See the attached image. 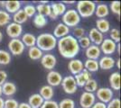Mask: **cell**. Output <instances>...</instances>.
<instances>
[{
    "instance_id": "1",
    "label": "cell",
    "mask_w": 121,
    "mask_h": 108,
    "mask_svg": "<svg viewBox=\"0 0 121 108\" xmlns=\"http://www.w3.org/2000/svg\"><path fill=\"white\" fill-rule=\"evenodd\" d=\"M58 52L61 56L65 59H75V57L79 54L81 48L79 46L78 40L71 34L65 36L57 40Z\"/></svg>"
},
{
    "instance_id": "2",
    "label": "cell",
    "mask_w": 121,
    "mask_h": 108,
    "mask_svg": "<svg viewBox=\"0 0 121 108\" xmlns=\"http://www.w3.org/2000/svg\"><path fill=\"white\" fill-rule=\"evenodd\" d=\"M57 45V39L52 33L44 32L36 37L35 46L38 47L42 52H51L54 50Z\"/></svg>"
},
{
    "instance_id": "3",
    "label": "cell",
    "mask_w": 121,
    "mask_h": 108,
    "mask_svg": "<svg viewBox=\"0 0 121 108\" xmlns=\"http://www.w3.org/2000/svg\"><path fill=\"white\" fill-rule=\"evenodd\" d=\"M96 4L93 1H89V0H83V1H79L76 5V11L80 16L83 18H88L94 15V12L96 9Z\"/></svg>"
},
{
    "instance_id": "4",
    "label": "cell",
    "mask_w": 121,
    "mask_h": 108,
    "mask_svg": "<svg viewBox=\"0 0 121 108\" xmlns=\"http://www.w3.org/2000/svg\"><path fill=\"white\" fill-rule=\"evenodd\" d=\"M62 24H64L69 28L71 27H76L81 22V16L78 14L76 9H69L62 15Z\"/></svg>"
},
{
    "instance_id": "5",
    "label": "cell",
    "mask_w": 121,
    "mask_h": 108,
    "mask_svg": "<svg viewBox=\"0 0 121 108\" xmlns=\"http://www.w3.org/2000/svg\"><path fill=\"white\" fill-rule=\"evenodd\" d=\"M63 91L68 95H73L78 90V86L76 84L75 78L73 76H67L62 77V81L60 83Z\"/></svg>"
},
{
    "instance_id": "6",
    "label": "cell",
    "mask_w": 121,
    "mask_h": 108,
    "mask_svg": "<svg viewBox=\"0 0 121 108\" xmlns=\"http://www.w3.org/2000/svg\"><path fill=\"white\" fill-rule=\"evenodd\" d=\"M7 47L9 50V53L14 56H20L25 50V46L20 39H11Z\"/></svg>"
},
{
    "instance_id": "7",
    "label": "cell",
    "mask_w": 121,
    "mask_h": 108,
    "mask_svg": "<svg viewBox=\"0 0 121 108\" xmlns=\"http://www.w3.org/2000/svg\"><path fill=\"white\" fill-rule=\"evenodd\" d=\"M95 96L99 100V102L107 104L114 98L113 97L114 93H113V90L109 88H99L96 91Z\"/></svg>"
},
{
    "instance_id": "8",
    "label": "cell",
    "mask_w": 121,
    "mask_h": 108,
    "mask_svg": "<svg viewBox=\"0 0 121 108\" xmlns=\"http://www.w3.org/2000/svg\"><path fill=\"white\" fill-rule=\"evenodd\" d=\"M23 26L18 24H15L14 22L10 23L8 25H6L5 32L11 39H19V37L23 34Z\"/></svg>"
},
{
    "instance_id": "9",
    "label": "cell",
    "mask_w": 121,
    "mask_h": 108,
    "mask_svg": "<svg viewBox=\"0 0 121 108\" xmlns=\"http://www.w3.org/2000/svg\"><path fill=\"white\" fill-rule=\"evenodd\" d=\"M99 49H100V52L104 53L106 56H110L116 52L117 43L109 38H106L101 42V44L99 45Z\"/></svg>"
},
{
    "instance_id": "10",
    "label": "cell",
    "mask_w": 121,
    "mask_h": 108,
    "mask_svg": "<svg viewBox=\"0 0 121 108\" xmlns=\"http://www.w3.org/2000/svg\"><path fill=\"white\" fill-rule=\"evenodd\" d=\"M96 103L95 94L89 92H84L81 95L80 97V105L81 108H91V106Z\"/></svg>"
},
{
    "instance_id": "11",
    "label": "cell",
    "mask_w": 121,
    "mask_h": 108,
    "mask_svg": "<svg viewBox=\"0 0 121 108\" xmlns=\"http://www.w3.org/2000/svg\"><path fill=\"white\" fill-rule=\"evenodd\" d=\"M51 5V14L49 17L52 20H55L58 18V16H62L66 12V5L61 3V2H58V3H52Z\"/></svg>"
},
{
    "instance_id": "12",
    "label": "cell",
    "mask_w": 121,
    "mask_h": 108,
    "mask_svg": "<svg viewBox=\"0 0 121 108\" xmlns=\"http://www.w3.org/2000/svg\"><path fill=\"white\" fill-rule=\"evenodd\" d=\"M46 80H47V85L51 86L52 88L58 87L62 81V76L60 72L56 70H50L46 76Z\"/></svg>"
},
{
    "instance_id": "13",
    "label": "cell",
    "mask_w": 121,
    "mask_h": 108,
    "mask_svg": "<svg viewBox=\"0 0 121 108\" xmlns=\"http://www.w3.org/2000/svg\"><path fill=\"white\" fill-rule=\"evenodd\" d=\"M42 66L47 70H53L57 64V59L52 54H43L40 60Z\"/></svg>"
},
{
    "instance_id": "14",
    "label": "cell",
    "mask_w": 121,
    "mask_h": 108,
    "mask_svg": "<svg viewBox=\"0 0 121 108\" xmlns=\"http://www.w3.org/2000/svg\"><path fill=\"white\" fill-rule=\"evenodd\" d=\"M68 69L72 76H75L84 69L83 62L79 59H72L68 63Z\"/></svg>"
},
{
    "instance_id": "15",
    "label": "cell",
    "mask_w": 121,
    "mask_h": 108,
    "mask_svg": "<svg viewBox=\"0 0 121 108\" xmlns=\"http://www.w3.org/2000/svg\"><path fill=\"white\" fill-rule=\"evenodd\" d=\"M99 62V68L103 69V70H109L111 68L115 67V59L112 56H106L104 55L103 57H101L99 59V60H98Z\"/></svg>"
},
{
    "instance_id": "16",
    "label": "cell",
    "mask_w": 121,
    "mask_h": 108,
    "mask_svg": "<svg viewBox=\"0 0 121 108\" xmlns=\"http://www.w3.org/2000/svg\"><path fill=\"white\" fill-rule=\"evenodd\" d=\"M89 39L93 45L99 46L101 42L104 40V34H102L100 32H99L96 28H92L89 32Z\"/></svg>"
},
{
    "instance_id": "17",
    "label": "cell",
    "mask_w": 121,
    "mask_h": 108,
    "mask_svg": "<svg viewBox=\"0 0 121 108\" xmlns=\"http://www.w3.org/2000/svg\"><path fill=\"white\" fill-rule=\"evenodd\" d=\"M75 78L76 84L78 86V88H83L85 86V84L91 78V73L87 71L86 69H83L79 74H77L75 76H73Z\"/></svg>"
},
{
    "instance_id": "18",
    "label": "cell",
    "mask_w": 121,
    "mask_h": 108,
    "mask_svg": "<svg viewBox=\"0 0 121 108\" xmlns=\"http://www.w3.org/2000/svg\"><path fill=\"white\" fill-rule=\"evenodd\" d=\"M70 28L68 26H66L64 24L62 23H59L57 25L55 26L54 30H53V36L55 37L56 39H60L63 38L65 36L70 34Z\"/></svg>"
},
{
    "instance_id": "19",
    "label": "cell",
    "mask_w": 121,
    "mask_h": 108,
    "mask_svg": "<svg viewBox=\"0 0 121 108\" xmlns=\"http://www.w3.org/2000/svg\"><path fill=\"white\" fill-rule=\"evenodd\" d=\"M85 55L87 57V59H89V60H98V59H99L101 56V52L100 49H99V46L91 44L89 48L86 49Z\"/></svg>"
},
{
    "instance_id": "20",
    "label": "cell",
    "mask_w": 121,
    "mask_h": 108,
    "mask_svg": "<svg viewBox=\"0 0 121 108\" xmlns=\"http://www.w3.org/2000/svg\"><path fill=\"white\" fill-rule=\"evenodd\" d=\"M1 87H2V94L5 96H12L17 91L16 85L11 81H6Z\"/></svg>"
},
{
    "instance_id": "21",
    "label": "cell",
    "mask_w": 121,
    "mask_h": 108,
    "mask_svg": "<svg viewBox=\"0 0 121 108\" xmlns=\"http://www.w3.org/2000/svg\"><path fill=\"white\" fill-rule=\"evenodd\" d=\"M108 82L110 86L109 88H111L112 90H116V91L120 90V73L117 71L112 73L108 78Z\"/></svg>"
},
{
    "instance_id": "22",
    "label": "cell",
    "mask_w": 121,
    "mask_h": 108,
    "mask_svg": "<svg viewBox=\"0 0 121 108\" xmlns=\"http://www.w3.org/2000/svg\"><path fill=\"white\" fill-rule=\"evenodd\" d=\"M39 95L43 97L44 101H48V100H52L53 96H54V90L53 88H52L49 85H44L40 88L39 91Z\"/></svg>"
},
{
    "instance_id": "23",
    "label": "cell",
    "mask_w": 121,
    "mask_h": 108,
    "mask_svg": "<svg viewBox=\"0 0 121 108\" xmlns=\"http://www.w3.org/2000/svg\"><path fill=\"white\" fill-rule=\"evenodd\" d=\"M96 28L99 32H100L102 34L108 32L110 30V23L106 18L102 19H98L96 21Z\"/></svg>"
},
{
    "instance_id": "24",
    "label": "cell",
    "mask_w": 121,
    "mask_h": 108,
    "mask_svg": "<svg viewBox=\"0 0 121 108\" xmlns=\"http://www.w3.org/2000/svg\"><path fill=\"white\" fill-rule=\"evenodd\" d=\"M20 40L24 43V45L28 48L35 46L36 44L35 35H34L33 33H30V32H25L24 34H22V38Z\"/></svg>"
},
{
    "instance_id": "25",
    "label": "cell",
    "mask_w": 121,
    "mask_h": 108,
    "mask_svg": "<svg viewBox=\"0 0 121 108\" xmlns=\"http://www.w3.org/2000/svg\"><path fill=\"white\" fill-rule=\"evenodd\" d=\"M43 102H44V100L39 95V93L33 94L32 96H30V97L28 99V104L32 108H41Z\"/></svg>"
},
{
    "instance_id": "26",
    "label": "cell",
    "mask_w": 121,
    "mask_h": 108,
    "mask_svg": "<svg viewBox=\"0 0 121 108\" xmlns=\"http://www.w3.org/2000/svg\"><path fill=\"white\" fill-rule=\"evenodd\" d=\"M109 14V8L106 4H99L96 5V9L94 12V15L99 18V19H102L105 18L106 16H108Z\"/></svg>"
},
{
    "instance_id": "27",
    "label": "cell",
    "mask_w": 121,
    "mask_h": 108,
    "mask_svg": "<svg viewBox=\"0 0 121 108\" xmlns=\"http://www.w3.org/2000/svg\"><path fill=\"white\" fill-rule=\"evenodd\" d=\"M5 8L8 14L14 15L15 13L21 9V2L20 1H5Z\"/></svg>"
},
{
    "instance_id": "28",
    "label": "cell",
    "mask_w": 121,
    "mask_h": 108,
    "mask_svg": "<svg viewBox=\"0 0 121 108\" xmlns=\"http://www.w3.org/2000/svg\"><path fill=\"white\" fill-rule=\"evenodd\" d=\"M12 19L14 21V23L15 24H25L27 22L28 20V17L26 16V15L25 14V12L24 10L21 8L20 10H18L16 13H15L13 16H12Z\"/></svg>"
},
{
    "instance_id": "29",
    "label": "cell",
    "mask_w": 121,
    "mask_h": 108,
    "mask_svg": "<svg viewBox=\"0 0 121 108\" xmlns=\"http://www.w3.org/2000/svg\"><path fill=\"white\" fill-rule=\"evenodd\" d=\"M83 65H84V69H86L87 71H89L90 73L97 72L99 69V62H98V60H89V59H87L85 62L83 63Z\"/></svg>"
},
{
    "instance_id": "30",
    "label": "cell",
    "mask_w": 121,
    "mask_h": 108,
    "mask_svg": "<svg viewBox=\"0 0 121 108\" xmlns=\"http://www.w3.org/2000/svg\"><path fill=\"white\" fill-rule=\"evenodd\" d=\"M43 52H42L38 47H31L28 50V57L32 60H39L43 57Z\"/></svg>"
},
{
    "instance_id": "31",
    "label": "cell",
    "mask_w": 121,
    "mask_h": 108,
    "mask_svg": "<svg viewBox=\"0 0 121 108\" xmlns=\"http://www.w3.org/2000/svg\"><path fill=\"white\" fill-rule=\"evenodd\" d=\"M34 24L36 28H43L44 26L47 24L48 20L45 16L39 15V14H36L35 16H34Z\"/></svg>"
},
{
    "instance_id": "32",
    "label": "cell",
    "mask_w": 121,
    "mask_h": 108,
    "mask_svg": "<svg viewBox=\"0 0 121 108\" xmlns=\"http://www.w3.org/2000/svg\"><path fill=\"white\" fill-rule=\"evenodd\" d=\"M36 13L43 16H49L51 14V5L48 4H39L35 6Z\"/></svg>"
},
{
    "instance_id": "33",
    "label": "cell",
    "mask_w": 121,
    "mask_h": 108,
    "mask_svg": "<svg viewBox=\"0 0 121 108\" xmlns=\"http://www.w3.org/2000/svg\"><path fill=\"white\" fill-rule=\"evenodd\" d=\"M11 60H12V56L9 52L5 50H0V65L6 66L10 64Z\"/></svg>"
},
{
    "instance_id": "34",
    "label": "cell",
    "mask_w": 121,
    "mask_h": 108,
    "mask_svg": "<svg viewBox=\"0 0 121 108\" xmlns=\"http://www.w3.org/2000/svg\"><path fill=\"white\" fill-rule=\"evenodd\" d=\"M12 17L5 10H0V27L8 25L11 23Z\"/></svg>"
},
{
    "instance_id": "35",
    "label": "cell",
    "mask_w": 121,
    "mask_h": 108,
    "mask_svg": "<svg viewBox=\"0 0 121 108\" xmlns=\"http://www.w3.org/2000/svg\"><path fill=\"white\" fill-rule=\"evenodd\" d=\"M83 88L85 89V92L93 93L94 94V92H96L98 90V82H97L96 79L91 78L88 82L86 83L85 86Z\"/></svg>"
},
{
    "instance_id": "36",
    "label": "cell",
    "mask_w": 121,
    "mask_h": 108,
    "mask_svg": "<svg viewBox=\"0 0 121 108\" xmlns=\"http://www.w3.org/2000/svg\"><path fill=\"white\" fill-rule=\"evenodd\" d=\"M59 108H75V102L71 98H64L58 103Z\"/></svg>"
},
{
    "instance_id": "37",
    "label": "cell",
    "mask_w": 121,
    "mask_h": 108,
    "mask_svg": "<svg viewBox=\"0 0 121 108\" xmlns=\"http://www.w3.org/2000/svg\"><path fill=\"white\" fill-rule=\"evenodd\" d=\"M23 10L25 12V14L26 15V16L28 18L30 17H33L36 15V9L35 6L34 5H31V4H28V5H25V7L23 8Z\"/></svg>"
},
{
    "instance_id": "38",
    "label": "cell",
    "mask_w": 121,
    "mask_h": 108,
    "mask_svg": "<svg viewBox=\"0 0 121 108\" xmlns=\"http://www.w3.org/2000/svg\"><path fill=\"white\" fill-rule=\"evenodd\" d=\"M109 36H110L109 39H111L114 42L117 43L120 41V32L118 29H117V28L110 29L109 30Z\"/></svg>"
},
{
    "instance_id": "39",
    "label": "cell",
    "mask_w": 121,
    "mask_h": 108,
    "mask_svg": "<svg viewBox=\"0 0 121 108\" xmlns=\"http://www.w3.org/2000/svg\"><path fill=\"white\" fill-rule=\"evenodd\" d=\"M109 11H112L113 14L117 16H120V2L119 1H112L109 5Z\"/></svg>"
},
{
    "instance_id": "40",
    "label": "cell",
    "mask_w": 121,
    "mask_h": 108,
    "mask_svg": "<svg viewBox=\"0 0 121 108\" xmlns=\"http://www.w3.org/2000/svg\"><path fill=\"white\" fill-rule=\"evenodd\" d=\"M78 43H79L80 48L85 49V50L91 45V42L88 36H83V37H81V39H79L78 40Z\"/></svg>"
},
{
    "instance_id": "41",
    "label": "cell",
    "mask_w": 121,
    "mask_h": 108,
    "mask_svg": "<svg viewBox=\"0 0 121 108\" xmlns=\"http://www.w3.org/2000/svg\"><path fill=\"white\" fill-rule=\"evenodd\" d=\"M19 103L17 100H15L14 98H7L5 100L4 104V108H18Z\"/></svg>"
},
{
    "instance_id": "42",
    "label": "cell",
    "mask_w": 121,
    "mask_h": 108,
    "mask_svg": "<svg viewBox=\"0 0 121 108\" xmlns=\"http://www.w3.org/2000/svg\"><path fill=\"white\" fill-rule=\"evenodd\" d=\"M72 36L75 39H77V40L81 39V37L85 36V29L82 28V27L76 26V27H74V29H73V35Z\"/></svg>"
},
{
    "instance_id": "43",
    "label": "cell",
    "mask_w": 121,
    "mask_h": 108,
    "mask_svg": "<svg viewBox=\"0 0 121 108\" xmlns=\"http://www.w3.org/2000/svg\"><path fill=\"white\" fill-rule=\"evenodd\" d=\"M107 108H120L121 102L119 98H113L106 104Z\"/></svg>"
},
{
    "instance_id": "44",
    "label": "cell",
    "mask_w": 121,
    "mask_h": 108,
    "mask_svg": "<svg viewBox=\"0 0 121 108\" xmlns=\"http://www.w3.org/2000/svg\"><path fill=\"white\" fill-rule=\"evenodd\" d=\"M41 108H59L58 103L54 101V100H48V101H44L43 104H42Z\"/></svg>"
},
{
    "instance_id": "45",
    "label": "cell",
    "mask_w": 121,
    "mask_h": 108,
    "mask_svg": "<svg viewBox=\"0 0 121 108\" xmlns=\"http://www.w3.org/2000/svg\"><path fill=\"white\" fill-rule=\"evenodd\" d=\"M7 80V73L5 70H0V86H2Z\"/></svg>"
},
{
    "instance_id": "46",
    "label": "cell",
    "mask_w": 121,
    "mask_h": 108,
    "mask_svg": "<svg viewBox=\"0 0 121 108\" xmlns=\"http://www.w3.org/2000/svg\"><path fill=\"white\" fill-rule=\"evenodd\" d=\"M91 108H107V105H106V104H103L99 101V102H96V103L94 104L91 106Z\"/></svg>"
},
{
    "instance_id": "47",
    "label": "cell",
    "mask_w": 121,
    "mask_h": 108,
    "mask_svg": "<svg viewBox=\"0 0 121 108\" xmlns=\"http://www.w3.org/2000/svg\"><path fill=\"white\" fill-rule=\"evenodd\" d=\"M18 108H32V107L28 104V103H25V102H23V103L19 104Z\"/></svg>"
},
{
    "instance_id": "48",
    "label": "cell",
    "mask_w": 121,
    "mask_h": 108,
    "mask_svg": "<svg viewBox=\"0 0 121 108\" xmlns=\"http://www.w3.org/2000/svg\"><path fill=\"white\" fill-rule=\"evenodd\" d=\"M120 59H118V60H117L116 62H115V65L117 66V68H120Z\"/></svg>"
},
{
    "instance_id": "49",
    "label": "cell",
    "mask_w": 121,
    "mask_h": 108,
    "mask_svg": "<svg viewBox=\"0 0 121 108\" xmlns=\"http://www.w3.org/2000/svg\"><path fill=\"white\" fill-rule=\"evenodd\" d=\"M4 104H5V100L2 97H0V108H4Z\"/></svg>"
},
{
    "instance_id": "50",
    "label": "cell",
    "mask_w": 121,
    "mask_h": 108,
    "mask_svg": "<svg viewBox=\"0 0 121 108\" xmlns=\"http://www.w3.org/2000/svg\"><path fill=\"white\" fill-rule=\"evenodd\" d=\"M117 53L118 54H120V43L119 44H117Z\"/></svg>"
},
{
    "instance_id": "51",
    "label": "cell",
    "mask_w": 121,
    "mask_h": 108,
    "mask_svg": "<svg viewBox=\"0 0 121 108\" xmlns=\"http://www.w3.org/2000/svg\"><path fill=\"white\" fill-rule=\"evenodd\" d=\"M62 3H63V4H74L75 2H74V1H63Z\"/></svg>"
},
{
    "instance_id": "52",
    "label": "cell",
    "mask_w": 121,
    "mask_h": 108,
    "mask_svg": "<svg viewBox=\"0 0 121 108\" xmlns=\"http://www.w3.org/2000/svg\"><path fill=\"white\" fill-rule=\"evenodd\" d=\"M0 5H1L2 7H5V1H1V2H0Z\"/></svg>"
},
{
    "instance_id": "53",
    "label": "cell",
    "mask_w": 121,
    "mask_h": 108,
    "mask_svg": "<svg viewBox=\"0 0 121 108\" xmlns=\"http://www.w3.org/2000/svg\"><path fill=\"white\" fill-rule=\"evenodd\" d=\"M2 40H3V32L0 31V42L2 41Z\"/></svg>"
},
{
    "instance_id": "54",
    "label": "cell",
    "mask_w": 121,
    "mask_h": 108,
    "mask_svg": "<svg viewBox=\"0 0 121 108\" xmlns=\"http://www.w3.org/2000/svg\"><path fill=\"white\" fill-rule=\"evenodd\" d=\"M3 94H2V87L0 86V97H1V96H2Z\"/></svg>"
}]
</instances>
